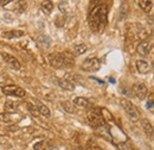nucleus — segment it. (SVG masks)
Wrapping results in <instances>:
<instances>
[{
	"label": "nucleus",
	"mask_w": 154,
	"mask_h": 150,
	"mask_svg": "<svg viewBox=\"0 0 154 150\" xmlns=\"http://www.w3.org/2000/svg\"><path fill=\"white\" fill-rule=\"evenodd\" d=\"M100 111H101V114H102V117H103L104 122H106V120H107V122H113V120H114V119H113V116L108 112V110H107V109L101 107V109H100Z\"/></svg>",
	"instance_id": "obj_18"
},
{
	"label": "nucleus",
	"mask_w": 154,
	"mask_h": 150,
	"mask_svg": "<svg viewBox=\"0 0 154 150\" xmlns=\"http://www.w3.org/2000/svg\"><path fill=\"white\" fill-rule=\"evenodd\" d=\"M120 104H121L122 109L126 111V113L129 116V118H131L133 122H136V120L139 119V112H137L136 107L133 105L132 101H129L128 99H121V100H120Z\"/></svg>",
	"instance_id": "obj_4"
},
{
	"label": "nucleus",
	"mask_w": 154,
	"mask_h": 150,
	"mask_svg": "<svg viewBox=\"0 0 154 150\" xmlns=\"http://www.w3.org/2000/svg\"><path fill=\"white\" fill-rule=\"evenodd\" d=\"M38 112L42 114V116H44V117H50V110L46 107V106H44V105H40L38 107Z\"/></svg>",
	"instance_id": "obj_21"
},
{
	"label": "nucleus",
	"mask_w": 154,
	"mask_h": 150,
	"mask_svg": "<svg viewBox=\"0 0 154 150\" xmlns=\"http://www.w3.org/2000/svg\"><path fill=\"white\" fill-rule=\"evenodd\" d=\"M137 4H139V6L145 11V12H148L151 8H152V5H153V1L152 0H140V1H137Z\"/></svg>",
	"instance_id": "obj_15"
},
{
	"label": "nucleus",
	"mask_w": 154,
	"mask_h": 150,
	"mask_svg": "<svg viewBox=\"0 0 154 150\" xmlns=\"http://www.w3.org/2000/svg\"><path fill=\"white\" fill-rule=\"evenodd\" d=\"M2 93L8 95V96H19V98H23V96H25V90H23L21 87L16 86V85H8V86L2 87Z\"/></svg>",
	"instance_id": "obj_5"
},
{
	"label": "nucleus",
	"mask_w": 154,
	"mask_h": 150,
	"mask_svg": "<svg viewBox=\"0 0 154 150\" xmlns=\"http://www.w3.org/2000/svg\"><path fill=\"white\" fill-rule=\"evenodd\" d=\"M0 118H1V120H2V122H10V120H11L8 114H6V116H5V114H1V116H0Z\"/></svg>",
	"instance_id": "obj_24"
},
{
	"label": "nucleus",
	"mask_w": 154,
	"mask_h": 150,
	"mask_svg": "<svg viewBox=\"0 0 154 150\" xmlns=\"http://www.w3.org/2000/svg\"><path fill=\"white\" fill-rule=\"evenodd\" d=\"M147 107L153 111V94H151V99H149V103H147Z\"/></svg>",
	"instance_id": "obj_23"
},
{
	"label": "nucleus",
	"mask_w": 154,
	"mask_h": 150,
	"mask_svg": "<svg viewBox=\"0 0 154 150\" xmlns=\"http://www.w3.org/2000/svg\"><path fill=\"white\" fill-rule=\"evenodd\" d=\"M136 69L140 74H147L151 69V66L148 62H146L143 60H139V61H136Z\"/></svg>",
	"instance_id": "obj_10"
},
{
	"label": "nucleus",
	"mask_w": 154,
	"mask_h": 150,
	"mask_svg": "<svg viewBox=\"0 0 154 150\" xmlns=\"http://www.w3.org/2000/svg\"><path fill=\"white\" fill-rule=\"evenodd\" d=\"M132 93L134 96H136L139 100H142L147 95V87L143 83H134L132 86Z\"/></svg>",
	"instance_id": "obj_7"
},
{
	"label": "nucleus",
	"mask_w": 154,
	"mask_h": 150,
	"mask_svg": "<svg viewBox=\"0 0 154 150\" xmlns=\"http://www.w3.org/2000/svg\"><path fill=\"white\" fill-rule=\"evenodd\" d=\"M100 67H101V62L96 57L87 58L82 64V69L84 72H97L100 69Z\"/></svg>",
	"instance_id": "obj_6"
},
{
	"label": "nucleus",
	"mask_w": 154,
	"mask_h": 150,
	"mask_svg": "<svg viewBox=\"0 0 154 150\" xmlns=\"http://www.w3.org/2000/svg\"><path fill=\"white\" fill-rule=\"evenodd\" d=\"M45 143L44 142H38V143H36L35 145H33V149L35 150H45L46 148H45Z\"/></svg>",
	"instance_id": "obj_22"
},
{
	"label": "nucleus",
	"mask_w": 154,
	"mask_h": 150,
	"mask_svg": "<svg viewBox=\"0 0 154 150\" xmlns=\"http://www.w3.org/2000/svg\"><path fill=\"white\" fill-rule=\"evenodd\" d=\"M149 49H151V44H149V42H147V41H142V42L137 45V53H139V55H141V56H147V55L149 54Z\"/></svg>",
	"instance_id": "obj_9"
},
{
	"label": "nucleus",
	"mask_w": 154,
	"mask_h": 150,
	"mask_svg": "<svg viewBox=\"0 0 154 150\" xmlns=\"http://www.w3.org/2000/svg\"><path fill=\"white\" fill-rule=\"evenodd\" d=\"M77 150H91L90 148H88V147H83L82 149H77Z\"/></svg>",
	"instance_id": "obj_26"
},
{
	"label": "nucleus",
	"mask_w": 154,
	"mask_h": 150,
	"mask_svg": "<svg viewBox=\"0 0 154 150\" xmlns=\"http://www.w3.org/2000/svg\"><path fill=\"white\" fill-rule=\"evenodd\" d=\"M57 83L63 90H66V91H74L75 90V85L69 80H57Z\"/></svg>",
	"instance_id": "obj_12"
},
{
	"label": "nucleus",
	"mask_w": 154,
	"mask_h": 150,
	"mask_svg": "<svg viewBox=\"0 0 154 150\" xmlns=\"http://www.w3.org/2000/svg\"><path fill=\"white\" fill-rule=\"evenodd\" d=\"M24 36V31L21 30H12V31H7L5 34H2V37L5 38H18Z\"/></svg>",
	"instance_id": "obj_13"
},
{
	"label": "nucleus",
	"mask_w": 154,
	"mask_h": 150,
	"mask_svg": "<svg viewBox=\"0 0 154 150\" xmlns=\"http://www.w3.org/2000/svg\"><path fill=\"white\" fill-rule=\"evenodd\" d=\"M2 58L8 63V66H10L12 69H16V70H19L20 69L19 61L14 56H11V55H8V54H2Z\"/></svg>",
	"instance_id": "obj_8"
},
{
	"label": "nucleus",
	"mask_w": 154,
	"mask_h": 150,
	"mask_svg": "<svg viewBox=\"0 0 154 150\" xmlns=\"http://www.w3.org/2000/svg\"><path fill=\"white\" fill-rule=\"evenodd\" d=\"M88 23L94 32L97 34L103 32L108 23V6L107 5L95 6L88 16Z\"/></svg>",
	"instance_id": "obj_1"
},
{
	"label": "nucleus",
	"mask_w": 154,
	"mask_h": 150,
	"mask_svg": "<svg viewBox=\"0 0 154 150\" xmlns=\"http://www.w3.org/2000/svg\"><path fill=\"white\" fill-rule=\"evenodd\" d=\"M87 45L85 44H79V45H76L75 48H74V55L75 56H79V55H82V54H84L85 51H87Z\"/></svg>",
	"instance_id": "obj_17"
},
{
	"label": "nucleus",
	"mask_w": 154,
	"mask_h": 150,
	"mask_svg": "<svg viewBox=\"0 0 154 150\" xmlns=\"http://www.w3.org/2000/svg\"><path fill=\"white\" fill-rule=\"evenodd\" d=\"M74 104L76 106H79V107H88L89 106V100L87 98H83V96H77L74 99Z\"/></svg>",
	"instance_id": "obj_14"
},
{
	"label": "nucleus",
	"mask_w": 154,
	"mask_h": 150,
	"mask_svg": "<svg viewBox=\"0 0 154 150\" xmlns=\"http://www.w3.org/2000/svg\"><path fill=\"white\" fill-rule=\"evenodd\" d=\"M141 125H142V129L146 133V136H148L149 138H153V128H152V124L147 120V119H142L141 120Z\"/></svg>",
	"instance_id": "obj_11"
},
{
	"label": "nucleus",
	"mask_w": 154,
	"mask_h": 150,
	"mask_svg": "<svg viewBox=\"0 0 154 150\" xmlns=\"http://www.w3.org/2000/svg\"><path fill=\"white\" fill-rule=\"evenodd\" d=\"M48 60H49L50 66L54 68H63V67H66L72 63V61L70 58H68L66 54H58V53L50 54Z\"/></svg>",
	"instance_id": "obj_2"
},
{
	"label": "nucleus",
	"mask_w": 154,
	"mask_h": 150,
	"mask_svg": "<svg viewBox=\"0 0 154 150\" xmlns=\"http://www.w3.org/2000/svg\"><path fill=\"white\" fill-rule=\"evenodd\" d=\"M87 118H88L89 124H91L93 126H96V128H101V126H103L106 124V122H104V119H103L98 107L89 110L88 113H87Z\"/></svg>",
	"instance_id": "obj_3"
},
{
	"label": "nucleus",
	"mask_w": 154,
	"mask_h": 150,
	"mask_svg": "<svg viewBox=\"0 0 154 150\" xmlns=\"http://www.w3.org/2000/svg\"><path fill=\"white\" fill-rule=\"evenodd\" d=\"M42 10H43L46 15L51 13L52 10H54V2H52V1H44V2H42Z\"/></svg>",
	"instance_id": "obj_16"
},
{
	"label": "nucleus",
	"mask_w": 154,
	"mask_h": 150,
	"mask_svg": "<svg viewBox=\"0 0 154 150\" xmlns=\"http://www.w3.org/2000/svg\"><path fill=\"white\" fill-rule=\"evenodd\" d=\"M18 106H19V104L16 101H7L5 104V110L6 111H16L18 109Z\"/></svg>",
	"instance_id": "obj_19"
},
{
	"label": "nucleus",
	"mask_w": 154,
	"mask_h": 150,
	"mask_svg": "<svg viewBox=\"0 0 154 150\" xmlns=\"http://www.w3.org/2000/svg\"><path fill=\"white\" fill-rule=\"evenodd\" d=\"M8 2H11V0H7V1L0 0V5H1V6H5V5H6V4H8Z\"/></svg>",
	"instance_id": "obj_25"
},
{
	"label": "nucleus",
	"mask_w": 154,
	"mask_h": 150,
	"mask_svg": "<svg viewBox=\"0 0 154 150\" xmlns=\"http://www.w3.org/2000/svg\"><path fill=\"white\" fill-rule=\"evenodd\" d=\"M62 106H63V109L68 113L75 112V107H74V105H72L71 101H64V103H62Z\"/></svg>",
	"instance_id": "obj_20"
}]
</instances>
